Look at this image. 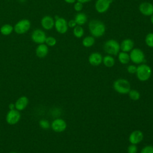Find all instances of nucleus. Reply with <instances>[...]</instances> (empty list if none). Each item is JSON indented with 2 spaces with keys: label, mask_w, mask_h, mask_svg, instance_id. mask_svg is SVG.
<instances>
[{
  "label": "nucleus",
  "mask_w": 153,
  "mask_h": 153,
  "mask_svg": "<svg viewBox=\"0 0 153 153\" xmlns=\"http://www.w3.org/2000/svg\"><path fill=\"white\" fill-rule=\"evenodd\" d=\"M66 2L68 3V4H73L74 3L76 0H64Z\"/></svg>",
  "instance_id": "f704fd0d"
},
{
  "label": "nucleus",
  "mask_w": 153,
  "mask_h": 153,
  "mask_svg": "<svg viewBox=\"0 0 153 153\" xmlns=\"http://www.w3.org/2000/svg\"><path fill=\"white\" fill-rule=\"evenodd\" d=\"M103 57L102 54L98 52H94L90 54L88 57L89 63L94 66L100 65L102 63Z\"/></svg>",
  "instance_id": "4468645a"
},
{
  "label": "nucleus",
  "mask_w": 153,
  "mask_h": 153,
  "mask_svg": "<svg viewBox=\"0 0 153 153\" xmlns=\"http://www.w3.org/2000/svg\"><path fill=\"white\" fill-rule=\"evenodd\" d=\"M30 27V22L27 19H23L17 22L14 26V30L18 34L26 33Z\"/></svg>",
  "instance_id": "423d86ee"
},
{
  "label": "nucleus",
  "mask_w": 153,
  "mask_h": 153,
  "mask_svg": "<svg viewBox=\"0 0 153 153\" xmlns=\"http://www.w3.org/2000/svg\"><path fill=\"white\" fill-rule=\"evenodd\" d=\"M112 0H97L95 3V9L99 13H104L108 11Z\"/></svg>",
  "instance_id": "1a4fd4ad"
},
{
  "label": "nucleus",
  "mask_w": 153,
  "mask_h": 153,
  "mask_svg": "<svg viewBox=\"0 0 153 153\" xmlns=\"http://www.w3.org/2000/svg\"><path fill=\"white\" fill-rule=\"evenodd\" d=\"M88 29L93 37L99 38L105 34L106 27L105 24L99 20H92L88 23Z\"/></svg>",
  "instance_id": "f257e3e1"
},
{
  "label": "nucleus",
  "mask_w": 153,
  "mask_h": 153,
  "mask_svg": "<svg viewBox=\"0 0 153 153\" xmlns=\"http://www.w3.org/2000/svg\"><path fill=\"white\" fill-rule=\"evenodd\" d=\"M39 125L41 127V128H42L43 129H48L50 127V124L48 121L47 120H45V119H42V120H40L39 122Z\"/></svg>",
  "instance_id": "bb28decb"
},
{
  "label": "nucleus",
  "mask_w": 153,
  "mask_h": 153,
  "mask_svg": "<svg viewBox=\"0 0 153 153\" xmlns=\"http://www.w3.org/2000/svg\"><path fill=\"white\" fill-rule=\"evenodd\" d=\"M20 117L21 115L19 111L15 109L10 110L6 115V121L10 125H14L19 121Z\"/></svg>",
  "instance_id": "0eeeda50"
},
{
  "label": "nucleus",
  "mask_w": 153,
  "mask_h": 153,
  "mask_svg": "<svg viewBox=\"0 0 153 153\" xmlns=\"http://www.w3.org/2000/svg\"><path fill=\"white\" fill-rule=\"evenodd\" d=\"M136 76L138 79L140 81H148L152 74V69L151 67L145 63H141L137 66Z\"/></svg>",
  "instance_id": "7ed1b4c3"
},
{
  "label": "nucleus",
  "mask_w": 153,
  "mask_h": 153,
  "mask_svg": "<svg viewBox=\"0 0 153 153\" xmlns=\"http://www.w3.org/2000/svg\"><path fill=\"white\" fill-rule=\"evenodd\" d=\"M74 10H75L76 11L79 12V11H81L82 10V8H83V4H82V3L77 1L75 3V4H74Z\"/></svg>",
  "instance_id": "2f4dec72"
},
{
  "label": "nucleus",
  "mask_w": 153,
  "mask_h": 153,
  "mask_svg": "<svg viewBox=\"0 0 153 153\" xmlns=\"http://www.w3.org/2000/svg\"><path fill=\"white\" fill-rule=\"evenodd\" d=\"M145 43L146 44L151 48H153V33H148L145 37Z\"/></svg>",
  "instance_id": "a878e982"
},
{
  "label": "nucleus",
  "mask_w": 153,
  "mask_h": 153,
  "mask_svg": "<svg viewBox=\"0 0 153 153\" xmlns=\"http://www.w3.org/2000/svg\"><path fill=\"white\" fill-rule=\"evenodd\" d=\"M13 30V26H11L10 25H8V24H6V25H3L0 29V31H1V33L4 35H10L12 32Z\"/></svg>",
  "instance_id": "b1692460"
},
{
  "label": "nucleus",
  "mask_w": 153,
  "mask_h": 153,
  "mask_svg": "<svg viewBox=\"0 0 153 153\" xmlns=\"http://www.w3.org/2000/svg\"><path fill=\"white\" fill-rule=\"evenodd\" d=\"M67 127L66 121L62 118H56L53 121L51 124L52 130L56 133L64 131Z\"/></svg>",
  "instance_id": "6e6552de"
},
{
  "label": "nucleus",
  "mask_w": 153,
  "mask_h": 153,
  "mask_svg": "<svg viewBox=\"0 0 153 153\" xmlns=\"http://www.w3.org/2000/svg\"><path fill=\"white\" fill-rule=\"evenodd\" d=\"M41 25L45 29L50 30L54 25V20L49 16H44L41 20Z\"/></svg>",
  "instance_id": "f3484780"
},
{
  "label": "nucleus",
  "mask_w": 153,
  "mask_h": 153,
  "mask_svg": "<svg viewBox=\"0 0 153 153\" xmlns=\"http://www.w3.org/2000/svg\"><path fill=\"white\" fill-rule=\"evenodd\" d=\"M118 59L119 62L123 65L127 64L130 60L129 54L127 53L124 51L119 52V53L118 54Z\"/></svg>",
  "instance_id": "aec40b11"
},
{
  "label": "nucleus",
  "mask_w": 153,
  "mask_h": 153,
  "mask_svg": "<svg viewBox=\"0 0 153 153\" xmlns=\"http://www.w3.org/2000/svg\"><path fill=\"white\" fill-rule=\"evenodd\" d=\"M136 69H137V67H136V66H135L134 65H130L127 68V72L131 74H136Z\"/></svg>",
  "instance_id": "7c9ffc66"
},
{
  "label": "nucleus",
  "mask_w": 153,
  "mask_h": 153,
  "mask_svg": "<svg viewBox=\"0 0 153 153\" xmlns=\"http://www.w3.org/2000/svg\"><path fill=\"white\" fill-rule=\"evenodd\" d=\"M140 153H153V146L149 145L144 146Z\"/></svg>",
  "instance_id": "c85d7f7f"
},
{
  "label": "nucleus",
  "mask_w": 153,
  "mask_h": 153,
  "mask_svg": "<svg viewBox=\"0 0 153 153\" xmlns=\"http://www.w3.org/2000/svg\"><path fill=\"white\" fill-rule=\"evenodd\" d=\"M129 97L133 100H138L140 97V93L139 91L134 89H131L128 92Z\"/></svg>",
  "instance_id": "393cba45"
},
{
  "label": "nucleus",
  "mask_w": 153,
  "mask_h": 153,
  "mask_svg": "<svg viewBox=\"0 0 153 153\" xmlns=\"http://www.w3.org/2000/svg\"><path fill=\"white\" fill-rule=\"evenodd\" d=\"M84 31L83 28L81 27V26L77 25L75 27H74L73 33L76 38H81L84 35Z\"/></svg>",
  "instance_id": "5701e85b"
},
{
  "label": "nucleus",
  "mask_w": 153,
  "mask_h": 153,
  "mask_svg": "<svg viewBox=\"0 0 153 153\" xmlns=\"http://www.w3.org/2000/svg\"><path fill=\"white\" fill-rule=\"evenodd\" d=\"M112 1H115V0H112Z\"/></svg>",
  "instance_id": "58836bf2"
},
{
  "label": "nucleus",
  "mask_w": 153,
  "mask_h": 153,
  "mask_svg": "<svg viewBox=\"0 0 153 153\" xmlns=\"http://www.w3.org/2000/svg\"><path fill=\"white\" fill-rule=\"evenodd\" d=\"M10 153H18V152H15V151H12V152H11Z\"/></svg>",
  "instance_id": "4c0bfd02"
},
{
  "label": "nucleus",
  "mask_w": 153,
  "mask_h": 153,
  "mask_svg": "<svg viewBox=\"0 0 153 153\" xmlns=\"http://www.w3.org/2000/svg\"><path fill=\"white\" fill-rule=\"evenodd\" d=\"M143 139V133L141 130H136L133 131L129 135L128 140L131 144L137 145L141 142Z\"/></svg>",
  "instance_id": "9b49d317"
},
{
  "label": "nucleus",
  "mask_w": 153,
  "mask_h": 153,
  "mask_svg": "<svg viewBox=\"0 0 153 153\" xmlns=\"http://www.w3.org/2000/svg\"><path fill=\"white\" fill-rule=\"evenodd\" d=\"M45 42H46L47 45H48V46L52 47V46H54L56 45V39L53 36H48V37L46 38Z\"/></svg>",
  "instance_id": "cd10ccee"
},
{
  "label": "nucleus",
  "mask_w": 153,
  "mask_h": 153,
  "mask_svg": "<svg viewBox=\"0 0 153 153\" xmlns=\"http://www.w3.org/2000/svg\"><path fill=\"white\" fill-rule=\"evenodd\" d=\"M77 1H78V2H81V3H86V2H90V1H91V0H76Z\"/></svg>",
  "instance_id": "c9c22d12"
},
{
  "label": "nucleus",
  "mask_w": 153,
  "mask_h": 153,
  "mask_svg": "<svg viewBox=\"0 0 153 153\" xmlns=\"http://www.w3.org/2000/svg\"><path fill=\"white\" fill-rule=\"evenodd\" d=\"M105 51L111 56H116L120 50V44L115 39H109L106 41L103 45Z\"/></svg>",
  "instance_id": "20e7f679"
},
{
  "label": "nucleus",
  "mask_w": 153,
  "mask_h": 153,
  "mask_svg": "<svg viewBox=\"0 0 153 153\" xmlns=\"http://www.w3.org/2000/svg\"><path fill=\"white\" fill-rule=\"evenodd\" d=\"M31 38L33 42L41 44L45 42L47 37L44 31L40 29H36L32 32Z\"/></svg>",
  "instance_id": "f8f14e48"
},
{
  "label": "nucleus",
  "mask_w": 153,
  "mask_h": 153,
  "mask_svg": "<svg viewBox=\"0 0 153 153\" xmlns=\"http://www.w3.org/2000/svg\"><path fill=\"white\" fill-rule=\"evenodd\" d=\"M113 87L115 91L119 94H128L131 90V84L126 79L118 78L114 81Z\"/></svg>",
  "instance_id": "f03ea898"
},
{
  "label": "nucleus",
  "mask_w": 153,
  "mask_h": 153,
  "mask_svg": "<svg viewBox=\"0 0 153 153\" xmlns=\"http://www.w3.org/2000/svg\"><path fill=\"white\" fill-rule=\"evenodd\" d=\"M150 20H151V22L152 24L153 25V14L151 16V19H150Z\"/></svg>",
  "instance_id": "e433bc0d"
},
{
  "label": "nucleus",
  "mask_w": 153,
  "mask_h": 153,
  "mask_svg": "<svg viewBox=\"0 0 153 153\" xmlns=\"http://www.w3.org/2000/svg\"><path fill=\"white\" fill-rule=\"evenodd\" d=\"M120 45V50L124 52H129L134 47V42L129 38H127L124 39L121 44Z\"/></svg>",
  "instance_id": "dca6fc26"
},
{
  "label": "nucleus",
  "mask_w": 153,
  "mask_h": 153,
  "mask_svg": "<svg viewBox=\"0 0 153 153\" xmlns=\"http://www.w3.org/2000/svg\"><path fill=\"white\" fill-rule=\"evenodd\" d=\"M54 26L56 30L61 34L65 33L68 29L67 21L62 17H59L56 20Z\"/></svg>",
  "instance_id": "9d476101"
},
{
  "label": "nucleus",
  "mask_w": 153,
  "mask_h": 153,
  "mask_svg": "<svg viewBox=\"0 0 153 153\" xmlns=\"http://www.w3.org/2000/svg\"><path fill=\"white\" fill-rule=\"evenodd\" d=\"M8 108L10 109V110H13L15 109V104L13 103H10V105H8Z\"/></svg>",
  "instance_id": "72a5a7b5"
},
{
  "label": "nucleus",
  "mask_w": 153,
  "mask_h": 153,
  "mask_svg": "<svg viewBox=\"0 0 153 153\" xmlns=\"http://www.w3.org/2000/svg\"><path fill=\"white\" fill-rule=\"evenodd\" d=\"M139 10L143 15L151 16L153 14V4L148 2H142L139 5Z\"/></svg>",
  "instance_id": "ddd939ff"
},
{
  "label": "nucleus",
  "mask_w": 153,
  "mask_h": 153,
  "mask_svg": "<svg viewBox=\"0 0 153 153\" xmlns=\"http://www.w3.org/2000/svg\"><path fill=\"white\" fill-rule=\"evenodd\" d=\"M74 20L77 25L82 26L84 25L87 21V17L84 13H78L76 14Z\"/></svg>",
  "instance_id": "6ab92c4d"
},
{
  "label": "nucleus",
  "mask_w": 153,
  "mask_h": 153,
  "mask_svg": "<svg viewBox=\"0 0 153 153\" xmlns=\"http://www.w3.org/2000/svg\"><path fill=\"white\" fill-rule=\"evenodd\" d=\"M29 103L28 98L26 96H21L19 97L16 102L15 104V109L17 111H23L24 110L26 106H27Z\"/></svg>",
  "instance_id": "2eb2a0df"
},
{
  "label": "nucleus",
  "mask_w": 153,
  "mask_h": 153,
  "mask_svg": "<svg viewBox=\"0 0 153 153\" xmlns=\"http://www.w3.org/2000/svg\"><path fill=\"white\" fill-rule=\"evenodd\" d=\"M130 60L135 64H141L145 60L143 51L138 48H133L129 54Z\"/></svg>",
  "instance_id": "39448f33"
},
{
  "label": "nucleus",
  "mask_w": 153,
  "mask_h": 153,
  "mask_svg": "<svg viewBox=\"0 0 153 153\" xmlns=\"http://www.w3.org/2000/svg\"><path fill=\"white\" fill-rule=\"evenodd\" d=\"M48 52V48L47 45L44 44H39L36 49V54L39 58L45 57Z\"/></svg>",
  "instance_id": "a211bd4d"
},
{
  "label": "nucleus",
  "mask_w": 153,
  "mask_h": 153,
  "mask_svg": "<svg viewBox=\"0 0 153 153\" xmlns=\"http://www.w3.org/2000/svg\"><path fill=\"white\" fill-rule=\"evenodd\" d=\"M127 153H137V147L136 145L130 144L127 149Z\"/></svg>",
  "instance_id": "c756f323"
},
{
  "label": "nucleus",
  "mask_w": 153,
  "mask_h": 153,
  "mask_svg": "<svg viewBox=\"0 0 153 153\" xmlns=\"http://www.w3.org/2000/svg\"><path fill=\"white\" fill-rule=\"evenodd\" d=\"M95 39L93 36H87L85 37L82 41V44L85 47H90L94 44Z\"/></svg>",
  "instance_id": "4be33fe9"
},
{
  "label": "nucleus",
  "mask_w": 153,
  "mask_h": 153,
  "mask_svg": "<svg viewBox=\"0 0 153 153\" xmlns=\"http://www.w3.org/2000/svg\"><path fill=\"white\" fill-rule=\"evenodd\" d=\"M76 23L75 22V21L74 20H69L68 22V26L69 27H71V28H74L76 26Z\"/></svg>",
  "instance_id": "473e14b6"
},
{
  "label": "nucleus",
  "mask_w": 153,
  "mask_h": 153,
  "mask_svg": "<svg viewBox=\"0 0 153 153\" xmlns=\"http://www.w3.org/2000/svg\"><path fill=\"white\" fill-rule=\"evenodd\" d=\"M102 62L106 67L111 68L115 64V59L112 56L106 55L103 57Z\"/></svg>",
  "instance_id": "412c9836"
}]
</instances>
